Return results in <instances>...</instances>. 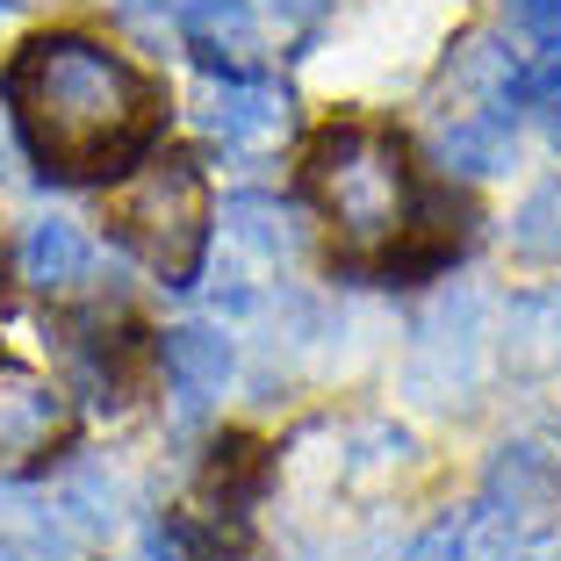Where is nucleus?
<instances>
[{
	"mask_svg": "<svg viewBox=\"0 0 561 561\" xmlns=\"http://www.w3.org/2000/svg\"><path fill=\"white\" fill-rule=\"evenodd\" d=\"M504 353H512L518 375H547V367H561V296H526V302H512Z\"/></svg>",
	"mask_w": 561,
	"mask_h": 561,
	"instance_id": "nucleus-14",
	"label": "nucleus"
},
{
	"mask_svg": "<svg viewBox=\"0 0 561 561\" xmlns=\"http://www.w3.org/2000/svg\"><path fill=\"white\" fill-rule=\"evenodd\" d=\"M87 274H94V245H87L80 224H66V216H36L30 231H22V280H30V288L72 296Z\"/></svg>",
	"mask_w": 561,
	"mask_h": 561,
	"instance_id": "nucleus-11",
	"label": "nucleus"
},
{
	"mask_svg": "<svg viewBox=\"0 0 561 561\" xmlns=\"http://www.w3.org/2000/svg\"><path fill=\"white\" fill-rule=\"evenodd\" d=\"M159 360H165V381H173L187 417H202L238 381V346L224 324H173L159 339Z\"/></svg>",
	"mask_w": 561,
	"mask_h": 561,
	"instance_id": "nucleus-6",
	"label": "nucleus"
},
{
	"mask_svg": "<svg viewBox=\"0 0 561 561\" xmlns=\"http://www.w3.org/2000/svg\"><path fill=\"white\" fill-rule=\"evenodd\" d=\"M108 224L165 288H187L202 274V252H209V181H202V165L181 159V151L130 165L108 187Z\"/></svg>",
	"mask_w": 561,
	"mask_h": 561,
	"instance_id": "nucleus-3",
	"label": "nucleus"
},
{
	"mask_svg": "<svg viewBox=\"0 0 561 561\" xmlns=\"http://www.w3.org/2000/svg\"><path fill=\"white\" fill-rule=\"evenodd\" d=\"M181 36L195 44V58L224 80H260V30H252L245 0H187Z\"/></svg>",
	"mask_w": 561,
	"mask_h": 561,
	"instance_id": "nucleus-9",
	"label": "nucleus"
},
{
	"mask_svg": "<svg viewBox=\"0 0 561 561\" xmlns=\"http://www.w3.org/2000/svg\"><path fill=\"white\" fill-rule=\"evenodd\" d=\"M116 476L101 461H80V468H66V476L50 482V512H58V526L66 533H108L116 526Z\"/></svg>",
	"mask_w": 561,
	"mask_h": 561,
	"instance_id": "nucleus-13",
	"label": "nucleus"
},
{
	"mask_svg": "<svg viewBox=\"0 0 561 561\" xmlns=\"http://www.w3.org/2000/svg\"><path fill=\"white\" fill-rule=\"evenodd\" d=\"M266 8H274L280 22H288V30H302V22H317L331 8V0H266Z\"/></svg>",
	"mask_w": 561,
	"mask_h": 561,
	"instance_id": "nucleus-19",
	"label": "nucleus"
},
{
	"mask_svg": "<svg viewBox=\"0 0 561 561\" xmlns=\"http://www.w3.org/2000/svg\"><path fill=\"white\" fill-rule=\"evenodd\" d=\"M58 432H66V389L22 360H0V461L44 454Z\"/></svg>",
	"mask_w": 561,
	"mask_h": 561,
	"instance_id": "nucleus-7",
	"label": "nucleus"
},
{
	"mask_svg": "<svg viewBox=\"0 0 561 561\" xmlns=\"http://www.w3.org/2000/svg\"><path fill=\"white\" fill-rule=\"evenodd\" d=\"M512 108H547V116L561 108V36H547V44L533 50L526 66H518V80H512Z\"/></svg>",
	"mask_w": 561,
	"mask_h": 561,
	"instance_id": "nucleus-16",
	"label": "nucleus"
},
{
	"mask_svg": "<svg viewBox=\"0 0 561 561\" xmlns=\"http://www.w3.org/2000/svg\"><path fill=\"white\" fill-rule=\"evenodd\" d=\"M554 496H561V461H554V446L512 439V446H496L490 476H482V504H476V512L490 518V526L504 533L512 547H526V533L547 526Z\"/></svg>",
	"mask_w": 561,
	"mask_h": 561,
	"instance_id": "nucleus-5",
	"label": "nucleus"
},
{
	"mask_svg": "<svg viewBox=\"0 0 561 561\" xmlns=\"http://www.w3.org/2000/svg\"><path fill=\"white\" fill-rule=\"evenodd\" d=\"M547 137H554V151H561V108H554V116H547Z\"/></svg>",
	"mask_w": 561,
	"mask_h": 561,
	"instance_id": "nucleus-21",
	"label": "nucleus"
},
{
	"mask_svg": "<svg viewBox=\"0 0 561 561\" xmlns=\"http://www.w3.org/2000/svg\"><path fill=\"white\" fill-rule=\"evenodd\" d=\"M0 94L15 108V130L36 151V165L66 181L116 173L123 159L145 151L159 123V87L94 36H30Z\"/></svg>",
	"mask_w": 561,
	"mask_h": 561,
	"instance_id": "nucleus-1",
	"label": "nucleus"
},
{
	"mask_svg": "<svg viewBox=\"0 0 561 561\" xmlns=\"http://www.w3.org/2000/svg\"><path fill=\"white\" fill-rule=\"evenodd\" d=\"M432 151H439V165L454 181H496V173H512L518 137H512V116H504V108H476V116L439 123Z\"/></svg>",
	"mask_w": 561,
	"mask_h": 561,
	"instance_id": "nucleus-10",
	"label": "nucleus"
},
{
	"mask_svg": "<svg viewBox=\"0 0 561 561\" xmlns=\"http://www.w3.org/2000/svg\"><path fill=\"white\" fill-rule=\"evenodd\" d=\"M123 15H165V22H181L187 0H123Z\"/></svg>",
	"mask_w": 561,
	"mask_h": 561,
	"instance_id": "nucleus-20",
	"label": "nucleus"
},
{
	"mask_svg": "<svg viewBox=\"0 0 561 561\" xmlns=\"http://www.w3.org/2000/svg\"><path fill=\"white\" fill-rule=\"evenodd\" d=\"M302 187H310L317 216L331 224V238L346 252H389L411 238V216H417L411 159L375 123H331L302 159Z\"/></svg>",
	"mask_w": 561,
	"mask_h": 561,
	"instance_id": "nucleus-2",
	"label": "nucleus"
},
{
	"mask_svg": "<svg viewBox=\"0 0 561 561\" xmlns=\"http://www.w3.org/2000/svg\"><path fill=\"white\" fill-rule=\"evenodd\" d=\"M512 252H518V260H533V266H554L561 260V181H540L512 209Z\"/></svg>",
	"mask_w": 561,
	"mask_h": 561,
	"instance_id": "nucleus-15",
	"label": "nucleus"
},
{
	"mask_svg": "<svg viewBox=\"0 0 561 561\" xmlns=\"http://www.w3.org/2000/svg\"><path fill=\"white\" fill-rule=\"evenodd\" d=\"M403 561H468V512L439 518V526H432V533H425V540H417Z\"/></svg>",
	"mask_w": 561,
	"mask_h": 561,
	"instance_id": "nucleus-17",
	"label": "nucleus"
},
{
	"mask_svg": "<svg viewBox=\"0 0 561 561\" xmlns=\"http://www.w3.org/2000/svg\"><path fill=\"white\" fill-rule=\"evenodd\" d=\"M224 231H231L252 260H274V266L302 252L296 209H288V202H274V195H231V202H224Z\"/></svg>",
	"mask_w": 561,
	"mask_h": 561,
	"instance_id": "nucleus-12",
	"label": "nucleus"
},
{
	"mask_svg": "<svg viewBox=\"0 0 561 561\" xmlns=\"http://www.w3.org/2000/svg\"><path fill=\"white\" fill-rule=\"evenodd\" d=\"M512 22H526L533 36H561V0H504Z\"/></svg>",
	"mask_w": 561,
	"mask_h": 561,
	"instance_id": "nucleus-18",
	"label": "nucleus"
},
{
	"mask_svg": "<svg viewBox=\"0 0 561 561\" xmlns=\"http://www.w3.org/2000/svg\"><path fill=\"white\" fill-rule=\"evenodd\" d=\"M8 8H15V0H0V15H8Z\"/></svg>",
	"mask_w": 561,
	"mask_h": 561,
	"instance_id": "nucleus-22",
	"label": "nucleus"
},
{
	"mask_svg": "<svg viewBox=\"0 0 561 561\" xmlns=\"http://www.w3.org/2000/svg\"><path fill=\"white\" fill-rule=\"evenodd\" d=\"M476 367H482V296L476 288H446L417 317V339L403 353V389L417 403H461L476 389Z\"/></svg>",
	"mask_w": 561,
	"mask_h": 561,
	"instance_id": "nucleus-4",
	"label": "nucleus"
},
{
	"mask_svg": "<svg viewBox=\"0 0 561 561\" xmlns=\"http://www.w3.org/2000/svg\"><path fill=\"white\" fill-rule=\"evenodd\" d=\"M195 123L209 137H224V145H274L280 130H288V94L266 80H209L195 101Z\"/></svg>",
	"mask_w": 561,
	"mask_h": 561,
	"instance_id": "nucleus-8",
	"label": "nucleus"
}]
</instances>
